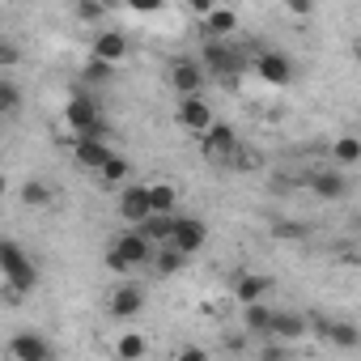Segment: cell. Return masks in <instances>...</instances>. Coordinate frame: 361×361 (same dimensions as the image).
<instances>
[{"label": "cell", "instance_id": "obj_1", "mask_svg": "<svg viewBox=\"0 0 361 361\" xmlns=\"http://www.w3.org/2000/svg\"><path fill=\"white\" fill-rule=\"evenodd\" d=\"M0 272L9 281V293H30L39 272H35V259L18 247V243H0Z\"/></svg>", "mask_w": 361, "mask_h": 361}, {"label": "cell", "instance_id": "obj_2", "mask_svg": "<svg viewBox=\"0 0 361 361\" xmlns=\"http://www.w3.org/2000/svg\"><path fill=\"white\" fill-rule=\"evenodd\" d=\"M64 119L77 136H98L102 140V123H98V102L90 94H73L68 106H64Z\"/></svg>", "mask_w": 361, "mask_h": 361}, {"label": "cell", "instance_id": "obj_3", "mask_svg": "<svg viewBox=\"0 0 361 361\" xmlns=\"http://www.w3.org/2000/svg\"><path fill=\"white\" fill-rule=\"evenodd\" d=\"M149 255H153V247H149V243H145V238L132 230V234H119V238H115V247L106 251V264H111L115 272H128V268L145 264Z\"/></svg>", "mask_w": 361, "mask_h": 361}, {"label": "cell", "instance_id": "obj_4", "mask_svg": "<svg viewBox=\"0 0 361 361\" xmlns=\"http://www.w3.org/2000/svg\"><path fill=\"white\" fill-rule=\"evenodd\" d=\"M204 243H209V226H204V221H196V217H174V230H170V247H174V251L192 255V251H200Z\"/></svg>", "mask_w": 361, "mask_h": 361}, {"label": "cell", "instance_id": "obj_5", "mask_svg": "<svg viewBox=\"0 0 361 361\" xmlns=\"http://www.w3.org/2000/svg\"><path fill=\"white\" fill-rule=\"evenodd\" d=\"M204 153H209L213 161H230V157L238 153V132H234L230 123H213V128L204 132Z\"/></svg>", "mask_w": 361, "mask_h": 361}, {"label": "cell", "instance_id": "obj_6", "mask_svg": "<svg viewBox=\"0 0 361 361\" xmlns=\"http://www.w3.org/2000/svg\"><path fill=\"white\" fill-rule=\"evenodd\" d=\"M170 81H174V90L183 94V98H200L204 68H200L196 60H174V64H170Z\"/></svg>", "mask_w": 361, "mask_h": 361}, {"label": "cell", "instance_id": "obj_7", "mask_svg": "<svg viewBox=\"0 0 361 361\" xmlns=\"http://www.w3.org/2000/svg\"><path fill=\"white\" fill-rule=\"evenodd\" d=\"M306 336V319L293 314V310H272V323H268V340H281V344H293Z\"/></svg>", "mask_w": 361, "mask_h": 361}, {"label": "cell", "instance_id": "obj_8", "mask_svg": "<svg viewBox=\"0 0 361 361\" xmlns=\"http://www.w3.org/2000/svg\"><path fill=\"white\" fill-rule=\"evenodd\" d=\"M204 64H209L213 73H221V77H230V73H238V68H243L238 51H234V47H226V39H209V43H204Z\"/></svg>", "mask_w": 361, "mask_h": 361}, {"label": "cell", "instance_id": "obj_9", "mask_svg": "<svg viewBox=\"0 0 361 361\" xmlns=\"http://www.w3.org/2000/svg\"><path fill=\"white\" fill-rule=\"evenodd\" d=\"M255 73H259L264 81H272V85H285V81H293V60L281 56V51H259Z\"/></svg>", "mask_w": 361, "mask_h": 361}, {"label": "cell", "instance_id": "obj_10", "mask_svg": "<svg viewBox=\"0 0 361 361\" xmlns=\"http://www.w3.org/2000/svg\"><path fill=\"white\" fill-rule=\"evenodd\" d=\"M9 348H13V361H51V344L39 331H18Z\"/></svg>", "mask_w": 361, "mask_h": 361}, {"label": "cell", "instance_id": "obj_11", "mask_svg": "<svg viewBox=\"0 0 361 361\" xmlns=\"http://www.w3.org/2000/svg\"><path fill=\"white\" fill-rule=\"evenodd\" d=\"M73 157H77L85 170H102V166H106V157H111V149H106L98 136H77V145H73Z\"/></svg>", "mask_w": 361, "mask_h": 361}, {"label": "cell", "instance_id": "obj_12", "mask_svg": "<svg viewBox=\"0 0 361 361\" xmlns=\"http://www.w3.org/2000/svg\"><path fill=\"white\" fill-rule=\"evenodd\" d=\"M140 306H145V289L140 285H119L111 293V314L115 319H132V314H140Z\"/></svg>", "mask_w": 361, "mask_h": 361}, {"label": "cell", "instance_id": "obj_13", "mask_svg": "<svg viewBox=\"0 0 361 361\" xmlns=\"http://www.w3.org/2000/svg\"><path fill=\"white\" fill-rule=\"evenodd\" d=\"M178 123L192 128V132H209V128H213V111H209V102H200V98H183V102H178Z\"/></svg>", "mask_w": 361, "mask_h": 361}, {"label": "cell", "instance_id": "obj_14", "mask_svg": "<svg viewBox=\"0 0 361 361\" xmlns=\"http://www.w3.org/2000/svg\"><path fill=\"white\" fill-rule=\"evenodd\" d=\"M128 56V39L119 35V30H106V35H98V43H94V60H102V64H119Z\"/></svg>", "mask_w": 361, "mask_h": 361}, {"label": "cell", "instance_id": "obj_15", "mask_svg": "<svg viewBox=\"0 0 361 361\" xmlns=\"http://www.w3.org/2000/svg\"><path fill=\"white\" fill-rule=\"evenodd\" d=\"M119 217L140 226V221L149 217V192H145V188H123V196H119Z\"/></svg>", "mask_w": 361, "mask_h": 361}, {"label": "cell", "instance_id": "obj_16", "mask_svg": "<svg viewBox=\"0 0 361 361\" xmlns=\"http://www.w3.org/2000/svg\"><path fill=\"white\" fill-rule=\"evenodd\" d=\"M314 331H319L323 340H331L336 348H353V344L361 340L353 323H336V319H314Z\"/></svg>", "mask_w": 361, "mask_h": 361}, {"label": "cell", "instance_id": "obj_17", "mask_svg": "<svg viewBox=\"0 0 361 361\" xmlns=\"http://www.w3.org/2000/svg\"><path fill=\"white\" fill-rule=\"evenodd\" d=\"M264 293H268V276H259V272H243V276H238V285H234V298H238L243 306L264 302Z\"/></svg>", "mask_w": 361, "mask_h": 361}, {"label": "cell", "instance_id": "obj_18", "mask_svg": "<svg viewBox=\"0 0 361 361\" xmlns=\"http://www.w3.org/2000/svg\"><path fill=\"white\" fill-rule=\"evenodd\" d=\"M310 188H314V196H323V200H340V196L348 192V183H344L340 170H319V174L310 178Z\"/></svg>", "mask_w": 361, "mask_h": 361}, {"label": "cell", "instance_id": "obj_19", "mask_svg": "<svg viewBox=\"0 0 361 361\" xmlns=\"http://www.w3.org/2000/svg\"><path fill=\"white\" fill-rule=\"evenodd\" d=\"M149 192V213L153 217H170V209L178 204V192L170 188V183H153V188H145Z\"/></svg>", "mask_w": 361, "mask_h": 361}, {"label": "cell", "instance_id": "obj_20", "mask_svg": "<svg viewBox=\"0 0 361 361\" xmlns=\"http://www.w3.org/2000/svg\"><path fill=\"white\" fill-rule=\"evenodd\" d=\"M170 230H174V217H153V213H149V217L140 221V230H136V234H140L149 247H153V243L161 247V243H170Z\"/></svg>", "mask_w": 361, "mask_h": 361}, {"label": "cell", "instance_id": "obj_21", "mask_svg": "<svg viewBox=\"0 0 361 361\" xmlns=\"http://www.w3.org/2000/svg\"><path fill=\"white\" fill-rule=\"evenodd\" d=\"M204 18H209V22H204V35H213V39H226V35H234V26H238V13H234V9H209Z\"/></svg>", "mask_w": 361, "mask_h": 361}, {"label": "cell", "instance_id": "obj_22", "mask_svg": "<svg viewBox=\"0 0 361 361\" xmlns=\"http://www.w3.org/2000/svg\"><path fill=\"white\" fill-rule=\"evenodd\" d=\"M243 323H247V331H251V336H259V340H268V323H272V306H264V302H255V306H243Z\"/></svg>", "mask_w": 361, "mask_h": 361}, {"label": "cell", "instance_id": "obj_23", "mask_svg": "<svg viewBox=\"0 0 361 361\" xmlns=\"http://www.w3.org/2000/svg\"><path fill=\"white\" fill-rule=\"evenodd\" d=\"M149 259H153V268H157V276H174L178 268H183V259H188V255H183V251H174L170 243H161V247H157V251H153Z\"/></svg>", "mask_w": 361, "mask_h": 361}, {"label": "cell", "instance_id": "obj_24", "mask_svg": "<svg viewBox=\"0 0 361 361\" xmlns=\"http://www.w3.org/2000/svg\"><path fill=\"white\" fill-rule=\"evenodd\" d=\"M51 200H56V196H51V188H47V183H39V178H30V183L22 188V204H26V209H47Z\"/></svg>", "mask_w": 361, "mask_h": 361}, {"label": "cell", "instance_id": "obj_25", "mask_svg": "<svg viewBox=\"0 0 361 361\" xmlns=\"http://www.w3.org/2000/svg\"><path fill=\"white\" fill-rule=\"evenodd\" d=\"M115 357H119V361H140V357H145V336H140V331H128V336H119V344H115Z\"/></svg>", "mask_w": 361, "mask_h": 361}, {"label": "cell", "instance_id": "obj_26", "mask_svg": "<svg viewBox=\"0 0 361 361\" xmlns=\"http://www.w3.org/2000/svg\"><path fill=\"white\" fill-rule=\"evenodd\" d=\"M98 174L106 178V183H123V178L132 174V161H128V157H115V153H111V157H106V166H102Z\"/></svg>", "mask_w": 361, "mask_h": 361}, {"label": "cell", "instance_id": "obj_27", "mask_svg": "<svg viewBox=\"0 0 361 361\" xmlns=\"http://www.w3.org/2000/svg\"><path fill=\"white\" fill-rule=\"evenodd\" d=\"M18 106H22V90L9 77H0V115H13Z\"/></svg>", "mask_w": 361, "mask_h": 361}, {"label": "cell", "instance_id": "obj_28", "mask_svg": "<svg viewBox=\"0 0 361 361\" xmlns=\"http://www.w3.org/2000/svg\"><path fill=\"white\" fill-rule=\"evenodd\" d=\"M357 157H361V140H357V136H340V140H336V161H340V166H353Z\"/></svg>", "mask_w": 361, "mask_h": 361}, {"label": "cell", "instance_id": "obj_29", "mask_svg": "<svg viewBox=\"0 0 361 361\" xmlns=\"http://www.w3.org/2000/svg\"><path fill=\"white\" fill-rule=\"evenodd\" d=\"M111 77H115L111 64H102V60H90V64H85V81H90V85H106Z\"/></svg>", "mask_w": 361, "mask_h": 361}, {"label": "cell", "instance_id": "obj_30", "mask_svg": "<svg viewBox=\"0 0 361 361\" xmlns=\"http://www.w3.org/2000/svg\"><path fill=\"white\" fill-rule=\"evenodd\" d=\"M102 13H106V9H102V5H90V0H81V5H77V18H81V22H98Z\"/></svg>", "mask_w": 361, "mask_h": 361}, {"label": "cell", "instance_id": "obj_31", "mask_svg": "<svg viewBox=\"0 0 361 361\" xmlns=\"http://www.w3.org/2000/svg\"><path fill=\"white\" fill-rule=\"evenodd\" d=\"M22 60V47H13V43H0V68H9V64H18Z\"/></svg>", "mask_w": 361, "mask_h": 361}, {"label": "cell", "instance_id": "obj_32", "mask_svg": "<svg viewBox=\"0 0 361 361\" xmlns=\"http://www.w3.org/2000/svg\"><path fill=\"white\" fill-rule=\"evenodd\" d=\"M259 361H289V348H281V344H264V348H259Z\"/></svg>", "mask_w": 361, "mask_h": 361}, {"label": "cell", "instance_id": "obj_33", "mask_svg": "<svg viewBox=\"0 0 361 361\" xmlns=\"http://www.w3.org/2000/svg\"><path fill=\"white\" fill-rule=\"evenodd\" d=\"M174 361H209V353H204V348H183Z\"/></svg>", "mask_w": 361, "mask_h": 361}, {"label": "cell", "instance_id": "obj_34", "mask_svg": "<svg viewBox=\"0 0 361 361\" xmlns=\"http://www.w3.org/2000/svg\"><path fill=\"white\" fill-rule=\"evenodd\" d=\"M0 192H5V178H0Z\"/></svg>", "mask_w": 361, "mask_h": 361}, {"label": "cell", "instance_id": "obj_35", "mask_svg": "<svg viewBox=\"0 0 361 361\" xmlns=\"http://www.w3.org/2000/svg\"><path fill=\"white\" fill-rule=\"evenodd\" d=\"M0 22H5V9H0Z\"/></svg>", "mask_w": 361, "mask_h": 361}]
</instances>
